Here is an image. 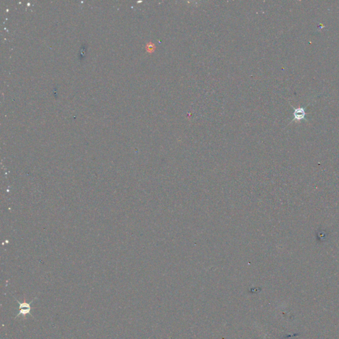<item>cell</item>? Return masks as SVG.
Returning a JSON list of instances; mask_svg holds the SVG:
<instances>
[{"label":"cell","instance_id":"obj_1","mask_svg":"<svg viewBox=\"0 0 339 339\" xmlns=\"http://www.w3.org/2000/svg\"><path fill=\"white\" fill-rule=\"evenodd\" d=\"M294 120H300L305 119V111L304 108H300L297 109H294Z\"/></svg>","mask_w":339,"mask_h":339},{"label":"cell","instance_id":"obj_2","mask_svg":"<svg viewBox=\"0 0 339 339\" xmlns=\"http://www.w3.org/2000/svg\"><path fill=\"white\" fill-rule=\"evenodd\" d=\"M19 303L20 305V313L19 315H25L27 313H30L29 312H30L31 311V307L29 303H27L26 302H24V303L19 302Z\"/></svg>","mask_w":339,"mask_h":339}]
</instances>
